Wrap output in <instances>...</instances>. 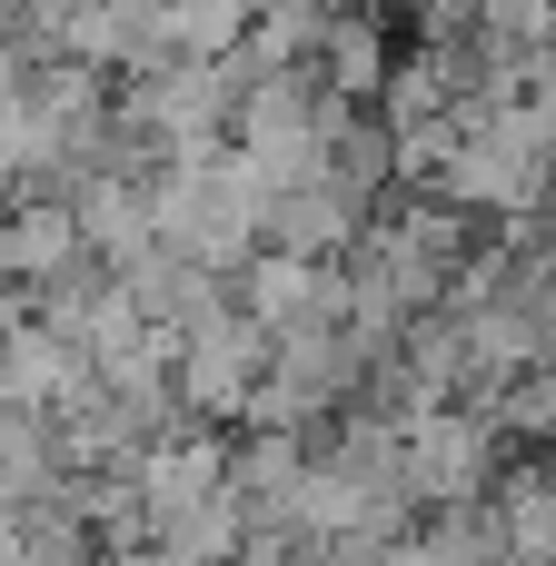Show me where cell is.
<instances>
[{"instance_id":"cell-1","label":"cell","mask_w":556,"mask_h":566,"mask_svg":"<svg viewBox=\"0 0 556 566\" xmlns=\"http://www.w3.org/2000/svg\"><path fill=\"white\" fill-rule=\"evenodd\" d=\"M269 378V328L239 308V298H209L189 328H179V358H169V388H179V418L189 428H219L239 438L249 428V398Z\"/></svg>"},{"instance_id":"cell-2","label":"cell","mask_w":556,"mask_h":566,"mask_svg":"<svg viewBox=\"0 0 556 566\" xmlns=\"http://www.w3.org/2000/svg\"><path fill=\"white\" fill-rule=\"evenodd\" d=\"M497 468H507V438L487 428V408H438V418H418V428L398 438V488H408L418 517L487 507Z\"/></svg>"},{"instance_id":"cell-3","label":"cell","mask_w":556,"mask_h":566,"mask_svg":"<svg viewBox=\"0 0 556 566\" xmlns=\"http://www.w3.org/2000/svg\"><path fill=\"white\" fill-rule=\"evenodd\" d=\"M70 269H90L70 199H50V189H20V199H0V289L30 308V298H40V289H60Z\"/></svg>"},{"instance_id":"cell-4","label":"cell","mask_w":556,"mask_h":566,"mask_svg":"<svg viewBox=\"0 0 556 566\" xmlns=\"http://www.w3.org/2000/svg\"><path fill=\"white\" fill-rule=\"evenodd\" d=\"M209 497H229V438L219 428H179V438H159L139 458V537L199 517Z\"/></svg>"},{"instance_id":"cell-5","label":"cell","mask_w":556,"mask_h":566,"mask_svg":"<svg viewBox=\"0 0 556 566\" xmlns=\"http://www.w3.org/2000/svg\"><path fill=\"white\" fill-rule=\"evenodd\" d=\"M229 298L269 328V348L298 338V328H338V269H308V259H279V249H259L229 279Z\"/></svg>"},{"instance_id":"cell-6","label":"cell","mask_w":556,"mask_h":566,"mask_svg":"<svg viewBox=\"0 0 556 566\" xmlns=\"http://www.w3.org/2000/svg\"><path fill=\"white\" fill-rule=\"evenodd\" d=\"M358 239H368V209H358V199H338L328 179H308V189H279V209H269V249H279V259L338 269Z\"/></svg>"},{"instance_id":"cell-7","label":"cell","mask_w":556,"mask_h":566,"mask_svg":"<svg viewBox=\"0 0 556 566\" xmlns=\"http://www.w3.org/2000/svg\"><path fill=\"white\" fill-rule=\"evenodd\" d=\"M318 90L338 99V109H378V90H388V70H398V50H388V20H368V10H328V30H318Z\"/></svg>"},{"instance_id":"cell-8","label":"cell","mask_w":556,"mask_h":566,"mask_svg":"<svg viewBox=\"0 0 556 566\" xmlns=\"http://www.w3.org/2000/svg\"><path fill=\"white\" fill-rule=\"evenodd\" d=\"M259 10L269 0H169V40H179V60H239Z\"/></svg>"}]
</instances>
